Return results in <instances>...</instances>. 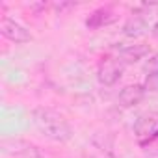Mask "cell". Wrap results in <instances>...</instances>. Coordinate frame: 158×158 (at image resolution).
Returning a JSON list of instances; mask_svg holds the SVG:
<instances>
[{
	"mask_svg": "<svg viewBox=\"0 0 158 158\" xmlns=\"http://www.w3.org/2000/svg\"><path fill=\"white\" fill-rule=\"evenodd\" d=\"M32 121L39 134H43L47 139L56 143H67L73 138V127L69 121L56 110L48 106H37L32 112Z\"/></svg>",
	"mask_w": 158,
	"mask_h": 158,
	"instance_id": "6da1fadb",
	"label": "cell"
},
{
	"mask_svg": "<svg viewBox=\"0 0 158 158\" xmlns=\"http://www.w3.org/2000/svg\"><path fill=\"white\" fill-rule=\"evenodd\" d=\"M123 63L119 58H102L97 69V78L99 82L106 88L114 86L119 82V78L123 76Z\"/></svg>",
	"mask_w": 158,
	"mask_h": 158,
	"instance_id": "7a4b0ae2",
	"label": "cell"
},
{
	"mask_svg": "<svg viewBox=\"0 0 158 158\" xmlns=\"http://www.w3.org/2000/svg\"><path fill=\"white\" fill-rule=\"evenodd\" d=\"M134 132H136V138H138L139 145L156 138L158 136V114L151 112V114L141 115L134 125Z\"/></svg>",
	"mask_w": 158,
	"mask_h": 158,
	"instance_id": "3957f363",
	"label": "cell"
},
{
	"mask_svg": "<svg viewBox=\"0 0 158 158\" xmlns=\"http://www.w3.org/2000/svg\"><path fill=\"white\" fill-rule=\"evenodd\" d=\"M0 32H2V35L13 43H28L32 41V34L26 26H23L21 23L13 21V19H8L4 17L2 23H0Z\"/></svg>",
	"mask_w": 158,
	"mask_h": 158,
	"instance_id": "277c9868",
	"label": "cell"
},
{
	"mask_svg": "<svg viewBox=\"0 0 158 158\" xmlns=\"http://www.w3.org/2000/svg\"><path fill=\"white\" fill-rule=\"evenodd\" d=\"M145 97V88L141 84H130V86H125L119 95H117V101L123 108H132L136 104H139Z\"/></svg>",
	"mask_w": 158,
	"mask_h": 158,
	"instance_id": "5b68a950",
	"label": "cell"
},
{
	"mask_svg": "<svg viewBox=\"0 0 158 158\" xmlns=\"http://www.w3.org/2000/svg\"><path fill=\"white\" fill-rule=\"evenodd\" d=\"M115 19H117L115 11H114L112 8L104 6V8H99V10H95V11L89 13V17L86 19V26H88L89 30H99V28H102V26L112 24Z\"/></svg>",
	"mask_w": 158,
	"mask_h": 158,
	"instance_id": "8992f818",
	"label": "cell"
},
{
	"mask_svg": "<svg viewBox=\"0 0 158 158\" xmlns=\"http://www.w3.org/2000/svg\"><path fill=\"white\" fill-rule=\"evenodd\" d=\"M149 52H151V47L147 43H136V45L125 47L117 58L121 60L123 65H132V63H138L139 60H143L145 56H149Z\"/></svg>",
	"mask_w": 158,
	"mask_h": 158,
	"instance_id": "52a82bcc",
	"label": "cell"
},
{
	"mask_svg": "<svg viewBox=\"0 0 158 158\" xmlns=\"http://www.w3.org/2000/svg\"><path fill=\"white\" fill-rule=\"evenodd\" d=\"M8 143L13 145V149H4V152L8 154H13L15 158H41L39 151L28 143V141H23V139H10Z\"/></svg>",
	"mask_w": 158,
	"mask_h": 158,
	"instance_id": "ba28073f",
	"label": "cell"
},
{
	"mask_svg": "<svg viewBox=\"0 0 158 158\" xmlns=\"http://www.w3.org/2000/svg\"><path fill=\"white\" fill-rule=\"evenodd\" d=\"M147 21L141 17V15H132L128 17V21L123 24V34L127 37H139L147 32Z\"/></svg>",
	"mask_w": 158,
	"mask_h": 158,
	"instance_id": "9c48e42d",
	"label": "cell"
},
{
	"mask_svg": "<svg viewBox=\"0 0 158 158\" xmlns=\"http://www.w3.org/2000/svg\"><path fill=\"white\" fill-rule=\"evenodd\" d=\"M141 147H143V156L145 158H158V136L149 139Z\"/></svg>",
	"mask_w": 158,
	"mask_h": 158,
	"instance_id": "30bf717a",
	"label": "cell"
},
{
	"mask_svg": "<svg viewBox=\"0 0 158 158\" xmlns=\"http://www.w3.org/2000/svg\"><path fill=\"white\" fill-rule=\"evenodd\" d=\"M143 71L147 73V76L149 74H158V52H154V54L149 56V60L143 65Z\"/></svg>",
	"mask_w": 158,
	"mask_h": 158,
	"instance_id": "8fae6325",
	"label": "cell"
},
{
	"mask_svg": "<svg viewBox=\"0 0 158 158\" xmlns=\"http://www.w3.org/2000/svg\"><path fill=\"white\" fill-rule=\"evenodd\" d=\"M145 91H154L158 93V74H149L145 78V84H143Z\"/></svg>",
	"mask_w": 158,
	"mask_h": 158,
	"instance_id": "7c38bea8",
	"label": "cell"
},
{
	"mask_svg": "<svg viewBox=\"0 0 158 158\" xmlns=\"http://www.w3.org/2000/svg\"><path fill=\"white\" fill-rule=\"evenodd\" d=\"M154 34H156V35H158V23H156V24H154Z\"/></svg>",
	"mask_w": 158,
	"mask_h": 158,
	"instance_id": "4fadbf2b",
	"label": "cell"
}]
</instances>
